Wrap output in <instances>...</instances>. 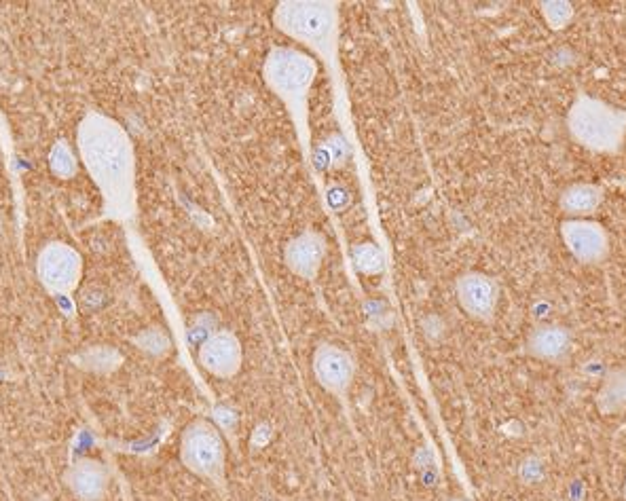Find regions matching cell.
Wrapping results in <instances>:
<instances>
[{
	"mask_svg": "<svg viewBox=\"0 0 626 501\" xmlns=\"http://www.w3.org/2000/svg\"><path fill=\"white\" fill-rule=\"evenodd\" d=\"M81 153L106 195L113 199L123 197L130 187L132 153L119 125L91 115L81 127Z\"/></svg>",
	"mask_w": 626,
	"mask_h": 501,
	"instance_id": "obj_1",
	"label": "cell"
},
{
	"mask_svg": "<svg viewBox=\"0 0 626 501\" xmlns=\"http://www.w3.org/2000/svg\"><path fill=\"white\" fill-rule=\"evenodd\" d=\"M569 132L593 151L612 153L622 144L626 115L597 98L580 96L569 110Z\"/></svg>",
	"mask_w": 626,
	"mask_h": 501,
	"instance_id": "obj_2",
	"label": "cell"
},
{
	"mask_svg": "<svg viewBox=\"0 0 626 501\" xmlns=\"http://www.w3.org/2000/svg\"><path fill=\"white\" fill-rule=\"evenodd\" d=\"M182 463L193 474L220 482L225 478V444L208 421H193L182 434Z\"/></svg>",
	"mask_w": 626,
	"mask_h": 501,
	"instance_id": "obj_3",
	"label": "cell"
},
{
	"mask_svg": "<svg viewBox=\"0 0 626 501\" xmlns=\"http://www.w3.org/2000/svg\"><path fill=\"white\" fill-rule=\"evenodd\" d=\"M313 62L303 53L280 49L271 53L267 62V79L269 83L282 91V94H297L305 89L313 77Z\"/></svg>",
	"mask_w": 626,
	"mask_h": 501,
	"instance_id": "obj_4",
	"label": "cell"
},
{
	"mask_svg": "<svg viewBox=\"0 0 626 501\" xmlns=\"http://www.w3.org/2000/svg\"><path fill=\"white\" fill-rule=\"evenodd\" d=\"M565 246L582 263H601L610 254V239L601 225L591 220H567L561 227Z\"/></svg>",
	"mask_w": 626,
	"mask_h": 501,
	"instance_id": "obj_5",
	"label": "cell"
},
{
	"mask_svg": "<svg viewBox=\"0 0 626 501\" xmlns=\"http://www.w3.org/2000/svg\"><path fill=\"white\" fill-rule=\"evenodd\" d=\"M278 24L301 39H320L333 24V13L326 5L313 3H288L278 11Z\"/></svg>",
	"mask_w": 626,
	"mask_h": 501,
	"instance_id": "obj_6",
	"label": "cell"
},
{
	"mask_svg": "<svg viewBox=\"0 0 626 501\" xmlns=\"http://www.w3.org/2000/svg\"><path fill=\"white\" fill-rule=\"evenodd\" d=\"M313 373L326 392L343 396L354 377V362L341 347L322 345L313 356Z\"/></svg>",
	"mask_w": 626,
	"mask_h": 501,
	"instance_id": "obj_7",
	"label": "cell"
},
{
	"mask_svg": "<svg viewBox=\"0 0 626 501\" xmlns=\"http://www.w3.org/2000/svg\"><path fill=\"white\" fill-rule=\"evenodd\" d=\"M199 362L210 375L229 379L242 366V345L229 332H216L201 345Z\"/></svg>",
	"mask_w": 626,
	"mask_h": 501,
	"instance_id": "obj_8",
	"label": "cell"
},
{
	"mask_svg": "<svg viewBox=\"0 0 626 501\" xmlns=\"http://www.w3.org/2000/svg\"><path fill=\"white\" fill-rule=\"evenodd\" d=\"M81 261L75 250L55 244L49 246L41 256V277L53 290H70L79 280Z\"/></svg>",
	"mask_w": 626,
	"mask_h": 501,
	"instance_id": "obj_9",
	"label": "cell"
},
{
	"mask_svg": "<svg viewBox=\"0 0 626 501\" xmlns=\"http://www.w3.org/2000/svg\"><path fill=\"white\" fill-rule=\"evenodd\" d=\"M457 299L474 318H489L497 303V286L481 273H468L457 282Z\"/></svg>",
	"mask_w": 626,
	"mask_h": 501,
	"instance_id": "obj_10",
	"label": "cell"
},
{
	"mask_svg": "<svg viewBox=\"0 0 626 501\" xmlns=\"http://www.w3.org/2000/svg\"><path fill=\"white\" fill-rule=\"evenodd\" d=\"M66 482L81 501H100L108 487V472L100 461L83 459L68 470Z\"/></svg>",
	"mask_w": 626,
	"mask_h": 501,
	"instance_id": "obj_11",
	"label": "cell"
},
{
	"mask_svg": "<svg viewBox=\"0 0 626 501\" xmlns=\"http://www.w3.org/2000/svg\"><path fill=\"white\" fill-rule=\"evenodd\" d=\"M324 246L318 235H301L299 239H294L286 250V261L294 273H299L303 277H313V273L318 271L320 261H322Z\"/></svg>",
	"mask_w": 626,
	"mask_h": 501,
	"instance_id": "obj_12",
	"label": "cell"
},
{
	"mask_svg": "<svg viewBox=\"0 0 626 501\" xmlns=\"http://www.w3.org/2000/svg\"><path fill=\"white\" fill-rule=\"evenodd\" d=\"M529 354L538 360L559 362L569 349V334L559 326H542L529 337Z\"/></svg>",
	"mask_w": 626,
	"mask_h": 501,
	"instance_id": "obj_13",
	"label": "cell"
},
{
	"mask_svg": "<svg viewBox=\"0 0 626 501\" xmlns=\"http://www.w3.org/2000/svg\"><path fill=\"white\" fill-rule=\"evenodd\" d=\"M597 408L603 415L626 413V368H616L605 377L597 394Z\"/></svg>",
	"mask_w": 626,
	"mask_h": 501,
	"instance_id": "obj_14",
	"label": "cell"
},
{
	"mask_svg": "<svg viewBox=\"0 0 626 501\" xmlns=\"http://www.w3.org/2000/svg\"><path fill=\"white\" fill-rule=\"evenodd\" d=\"M603 201V191L595 184H574L561 197V208L572 216L593 214Z\"/></svg>",
	"mask_w": 626,
	"mask_h": 501,
	"instance_id": "obj_15",
	"label": "cell"
},
{
	"mask_svg": "<svg viewBox=\"0 0 626 501\" xmlns=\"http://www.w3.org/2000/svg\"><path fill=\"white\" fill-rule=\"evenodd\" d=\"M542 15L550 28H565L572 20L574 9L569 3H563V0H555V3L542 5Z\"/></svg>",
	"mask_w": 626,
	"mask_h": 501,
	"instance_id": "obj_16",
	"label": "cell"
},
{
	"mask_svg": "<svg viewBox=\"0 0 626 501\" xmlns=\"http://www.w3.org/2000/svg\"><path fill=\"white\" fill-rule=\"evenodd\" d=\"M354 261H356L358 269L364 273H377V271H381V265H383L381 252L373 244L358 246L354 252Z\"/></svg>",
	"mask_w": 626,
	"mask_h": 501,
	"instance_id": "obj_17",
	"label": "cell"
},
{
	"mask_svg": "<svg viewBox=\"0 0 626 501\" xmlns=\"http://www.w3.org/2000/svg\"><path fill=\"white\" fill-rule=\"evenodd\" d=\"M51 167L58 176H70L75 172V157L64 144H58L51 153Z\"/></svg>",
	"mask_w": 626,
	"mask_h": 501,
	"instance_id": "obj_18",
	"label": "cell"
},
{
	"mask_svg": "<svg viewBox=\"0 0 626 501\" xmlns=\"http://www.w3.org/2000/svg\"><path fill=\"white\" fill-rule=\"evenodd\" d=\"M624 493H626V491H624Z\"/></svg>",
	"mask_w": 626,
	"mask_h": 501,
	"instance_id": "obj_19",
	"label": "cell"
}]
</instances>
